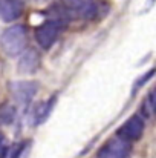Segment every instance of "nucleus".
I'll list each match as a JSON object with an SVG mask.
<instances>
[{
  "label": "nucleus",
  "instance_id": "nucleus-1",
  "mask_svg": "<svg viewBox=\"0 0 156 158\" xmlns=\"http://www.w3.org/2000/svg\"><path fill=\"white\" fill-rule=\"evenodd\" d=\"M0 46L9 57H17L28 46V31L25 25H12L0 35Z\"/></svg>",
  "mask_w": 156,
  "mask_h": 158
},
{
  "label": "nucleus",
  "instance_id": "nucleus-2",
  "mask_svg": "<svg viewBox=\"0 0 156 158\" xmlns=\"http://www.w3.org/2000/svg\"><path fill=\"white\" fill-rule=\"evenodd\" d=\"M8 88L12 98L18 105H29L32 98L37 95L40 85L32 80H20V81H11Z\"/></svg>",
  "mask_w": 156,
  "mask_h": 158
},
{
  "label": "nucleus",
  "instance_id": "nucleus-3",
  "mask_svg": "<svg viewBox=\"0 0 156 158\" xmlns=\"http://www.w3.org/2000/svg\"><path fill=\"white\" fill-rule=\"evenodd\" d=\"M60 35V22L58 20H46L35 28V40L40 48L45 51L51 49Z\"/></svg>",
  "mask_w": 156,
  "mask_h": 158
},
{
  "label": "nucleus",
  "instance_id": "nucleus-4",
  "mask_svg": "<svg viewBox=\"0 0 156 158\" xmlns=\"http://www.w3.org/2000/svg\"><path fill=\"white\" fill-rule=\"evenodd\" d=\"M132 152V143L116 135L110 138L98 152V158H129Z\"/></svg>",
  "mask_w": 156,
  "mask_h": 158
},
{
  "label": "nucleus",
  "instance_id": "nucleus-5",
  "mask_svg": "<svg viewBox=\"0 0 156 158\" xmlns=\"http://www.w3.org/2000/svg\"><path fill=\"white\" fill-rule=\"evenodd\" d=\"M66 11L69 14H74L78 19H95L98 12V6L94 0H63Z\"/></svg>",
  "mask_w": 156,
  "mask_h": 158
},
{
  "label": "nucleus",
  "instance_id": "nucleus-6",
  "mask_svg": "<svg viewBox=\"0 0 156 158\" xmlns=\"http://www.w3.org/2000/svg\"><path fill=\"white\" fill-rule=\"evenodd\" d=\"M142 134H144V120L139 115H133L129 120H126V123L118 129L116 135H119L124 140L132 143V141L139 140L142 137Z\"/></svg>",
  "mask_w": 156,
  "mask_h": 158
},
{
  "label": "nucleus",
  "instance_id": "nucleus-7",
  "mask_svg": "<svg viewBox=\"0 0 156 158\" xmlns=\"http://www.w3.org/2000/svg\"><path fill=\"white\" fill-rule=\"evenodd\" d=\"M42 64V57L37 49H25L20 54L17 69L20 74H34Z\"/></svg>",
  "mask_w": 156,
  "mask_h": 158
},
{
  "label": "nucleus",
  "instance_id": "nucleus-8",
  "mask_svg": "<svg viewBox=\"0 0 156 158\" xmlns=\"http://www.w3.org/2000/svg\"><path fill=\"white\" fill-rule=\"evenodd\" d=\"M23 14V3L20 0H0V20L12 23Z\"/></svg>",
  "mask_w": 156,
  "mask_h": 158
},
{
  "label": "nucleus",
  "instance_id": "nucleus-9",
  "mask_svg": "<svg viewBox=\"0 0 156 158\" xmlns=\"http://www.w3.org/2000/svg\"><path fill=\"white\" fill-rule=\"evenodd\" d=\"M55 105V97H52L46 102H42V103H37L34 110H32V123L37 126V124H42L48 120V117L51 115L52 109Z\"/></svg>",
  "mask_w": 156,
  "mask_h": 158
},
{
  "label": "nucleus",
  "instance_id": "nucleus-10",
  "mask_svg": "<svg viewBox=\"0 0 156 158\" xmlns=\"http://www.w3.org/2000/svg\"><path fill=\"white\" fill-rule=\"evenodd\" d=\"M17 117V110L12 105H3L0 107V126L12 124Z\"/></svg>",
  "mask_w": 156,
  "mask_h": 158
},
{
  "label": "nucleus",
  "instance_id": "nucleus-11",
  "mask_svg": "<svg viewBox=\"0 0 156 158\" xmlns=\"http://www.w3.org/2000/svg\"><path fill=\"white\" fill-rule=\"evenodd\" d=\"M142 112H144V115H147V117H152V115H153V112H155L153 91H152V92H149L147 98L144 100V103H142Z\"/></svg>",
  "mask_w": 156,
  "mask_h": 158
},
{
  "label": "nucleus",
  "instance_id": "nucleus-12",
  "mask_svg": "<svg viewBox=\"0 0 156 158\" xmlns=\"http://www.w3.org/2000/svg\"><path fill=\"white\" fill-rule=\"evenodd\" d=\"M153 74H155V69H150V71H149L147 74H144V75H142L141 78H138V80H136V83H135L133 92H136V91H138V89H139V88H141L142 85H146V83H147V81H149V80H150L152 77H153Z\"/></svg>",
  "mask_w": 156,
  "mask_h": 158
},
{
  "label": "nucleus",
  "instance_id": "nucleus-13",
  "mask_svg": "<svg viewBox=\"0 0 156 158\" xmlns=\"http://www.w3.org/2000/svg\"><path fill=\"white\" fill-rule=\"evenodd\" d=\"M23 148H25L23 144H22V146L18 144V146L12 148V149H11V152H9V158H20V155L23 154Z\"/></svg>",
  "mask_w": 156,
  "mask_h": 158
},
{
  "label": "nucleus",
  "instance_id": "nucleus-14",
  "mask_svg": "<svg viewBox=\"0 0 156 158\" xmlns=\"http://www.w3.org/2000/svg\"><path fill=\"white\" fill-rule=\"evenodd\" d=\"M37 3H46V2H49V0H35Z\"/></svg>",
  "mask_w": 156,
  "mask_h": 158
}]
</instances>
